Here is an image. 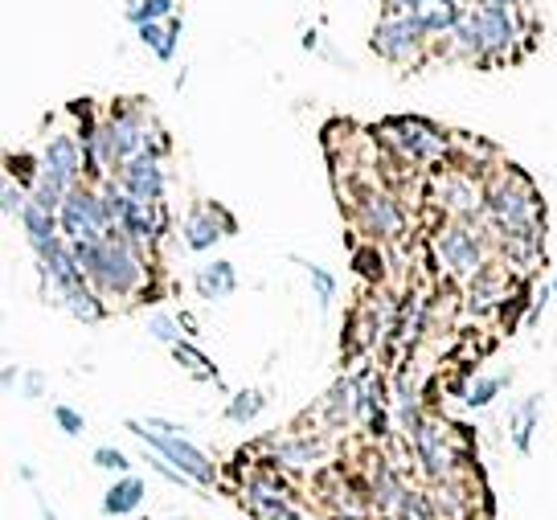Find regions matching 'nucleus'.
I'll list each match as a JSON object with an SVG mask.
<instances>
[{
  "label": "nucleus",
  "mask_w": 557,
  "mask_h": 520,
  "mask_svg": "<svg viewBox=\"0 0 557 520\" xmlns=\"http://www.w3.org/2000/svg\"><path fill=\"white\" fill-rule=\"evenodd\" d=\"M29 206V189L13 181V176H4V189H0V213H4V222H21V213Z\"/></svg>",
  "instance_id": "obj_34"
},
{
  "label": "nucleus",
  "mask_w": 557,
  "mask_h": 520,
  "mask_svg": "<svg viewBox=\"0 0 557 520\" xmlns=\"http://www.w3.org/2000/svg\"><path fill=\"white\" fill-rule=\"evenodd\" d=\"M369 46L377 58L394 62V66H414L431 53V37L418 29V21L410 13H382Z\"/></svg>",
  "instance_id": "obj_10"
},
{
  "label": "nucleus",
  "mask_w": 557,
  "mask_h": 520,
  "mask_svg": "<svg viewBox=\"0 0 557 520\" xmlns=\"http://www.w3.org/2000/svg\"><path fill=\"white\" fill-rule=\"evenodd\" d=\"M406 492H410L406 475H401L389 459H377V468H373V475H369V508H377L382 517L394 520L398 504L406 500Z\"/></svg>",
  "instance_id": "obj_18"
},
{
  "label": "nucleus",
  "mask_w": 557,
  "mask_h": 520,
  "mask_svg": "<svg viewBox=\"0 0 557 520\" xmlns=\"http://www.w3.org/2000/svg\"><path fill=\"white\" fill-rule=\"evenodd\" d=\"M90 463L99 471H111V475H127V471H132V459H127L120 447H99V451L90 455Z\"/></svg>",
  "instance_id": "obj_37"
},
{
  "label": "nucleus",
  "mask_w": 557,
  "mask_h": 520,
  "mask_svg": "<svg viewBox=\"0 0 557 520\" xmlns=\"http://www.w3.org/2000/svg\"><path fill=\"white\" fill-rule=\"evenodd\" d=\"M41 169L53 176H62L66 185H83L87 181V160H83V144L74 132H58V136L46 139V148H41Z\"/></svg>",
  "instance_id": "obj_17"
},
{
  "label": "nucleus",
  "mask_w": 557,
  "mask_h": 520,
  "mask_svg": "<svg viewBox=\"0 0 557 520\" xmlns=\"http://www.w3.org/2000/svg\"><path fill=\"white\" fill-rule=\"evenodd\" d=\"M484 213L492 218V230L505 238V250L533 259L545 238V209L533 189V181L521 169H496L484 181Z\"/></svg>",
  "instance_id": "obj_1"
},
{
  "label": "nucleus",
  "mask_w": 557,
  "mask_h": 520,
  "mask_svg": "<svg viewBox=\"0 0 557 520\" xmlns=\"http://www.w3.org/2000/svg\"><path fill=\"white\" fill-rule=\"evenodd\" d=\"M262 410H267V394H262V389H238V394L226 401V418L230 422H238V426L255 422Z\"/></svg>",
  "instance_id": "obj_30"
},
{
  "label": "nucleus",
  "mask_w": 557,
  "mask_h": 520,
  "mask_svg": "<svg viewBox=\"0 0 557 520\" xmlns=\"http://www.w3.org/2000/svg\"><path fill=\"white\" fill-rule=\"evenodd\" d=\"M234 230H238V226H234V218H230V213H222L218 206H197L189 218L181 222L185 246H189L193 255H209V250L222 243L226 234H234Z\"/></svg>",
  "instance_id": "obj_16"
},
{
  "label": "nucleus",
  "mask_w": 557,
  "mask_h": 520,
  "mask_svg": "<svg viewBox=\"0 0 557 520\" xmlns=\"http://www.w3.org/2000/svg\"><path fill=\"white\" fill-rule=\"evenodd\" d=\"M554 292H557V275H554Z\"/></svg>",
  "instance_id": "obj_47"
},
{
  "label": "nucleus",
  "mask_w": 557,
  "mask_h": 520,
  "mask_svg": "<svg viewBox=\"0 0 557 520\" xmlns=\"http://www.w3.org/2000/svg\"><path fill=\"white\" fill-rule=\"evenodd\" d=\"M267 463L278 468L283 475H308L324 463V447L320 438H308V434H278V438H267Z\"/></svg>",
  "instance_id": "obj_14"
},
{
  "label": "nucleus",
  "mask_w": 557,
  "mask_h": 520,
  "mask_svg": "<svg viewBox=\"0 0 557 520\" xmlns=\"http://www.w3.org/2000/svg\"><path fill=\"white\" fill-rule=\"evenodd\" d=\"M238 487H243V492H238V500H243V508L255 520H278L287 508H296V504H299L292 480H287L278 468H271V463L250 468Z\"/></svg>",
  "instance_id": "obj_9"
},
{
  "label": "nucleus",
  "mask_w": 557,
  "mask_h": 520,
  "mask_svg": "<svg viewBox=\"0 0 557 520\" xmlns=\"http://www.w3.org/2000/svg\"><path fill=\"white\" fill-rule=\"evenodd\" d=\"M173 361L181 364V369H189L197 382H218V385H222V373H218V364L209 361L206 352L193 345L189 336H185L181 345H173Z\"/></svg>",
  "instance_id": "obj_29"
},
{
  "label": "nucleus",
  "mask_w": 557,
  "mask_h": 520,
  "mask_svg": "<svg viewBox=\"0 0 557 520\" xmlns=\"http://www.w3.org/2000/svg\"><path fill=\"white\" fill-rule=\"evenodd\" d=\"M53 422L70 438H78V434L87 431V418H83V410H74V406H53Z\"/></svg>",
  "instance_id": "obj_38"
},
{
  "label": "nucleus",
  "mask_w": 557,
  "mask_h": 520,
  "mask_svg": "<svg viewBox=\"0 0 557 520\" xmlns=\"http://www.w3.org/2000/svg\"><path fill=\"white\" fill-rule=\"evenodd\" d=\"M58 222H62V238L66 243H99V238H107L115 230L111 226V213L103 206V193L90 181H83V185H74L66 193V201L58 209Z\"/></svg>",
  "instance_id": "obj_8"
},
{
  "label": "nucleus",
  "mask_w": 557,
  "mask_h": 520,
  "mask_svg": "<svg viewBox=\"0 0 557 520\" xmlns=\"http://www.w3.org/2000/svg\"><path fill=\"white\" fill-rule=\"evenodd\" d=\"M524 29L529 25L521 21L517 4L484 0V4H471L463 21L455 25V34L435 41V50L463 58V62H508L512 53L521 50Z\"/></svg>",
  "instance_id": "obj_3"
},
{
  "label": "nucleus",
  "mask_w": 557,
  "mask_h": 520,
  "mask_svg": "<svg viewBox=\"0 0 557 520\" xmlns=\"http://www.w3.org/2000/svg\"><path fill=\"white\" fill-rule=\"evenodd\" d=\"M21 394H25L29 401H37L41 394H46V377H41V373H25V389H21Z\"/></svg>",
  "instance_id": "obj_39"
},
{
  "label": "nucleus",
  "mask_w": 557,
  "mask_h": 520,
  "mask_svg": "<svg viewBox=\"0 0 557 520\" xmlns=\"http://www.w3.org/2000/svg\"><path fill=\"white\" fill-rule=\"evenodd\" d=\"M508 299V283L500 267H487L484 275H475L468 283V312L487 315V312H500Z\"/></svg>",
  "instance_id": "obj_22"
},
{
  "label": "nucleus",
  "mask_w": 557,
  "mask_h": 520,
  "mask_svg": "<svg viewBox=\"0 0 557 520\" xmlns=\"http://www.w3.org/2000/svg\"><path fill=\"white\" fill-rule=\"evenodd\" d=\"M431 255H435L438 271H447L459 283H471L475 275L487 271V243L471 222H447V226H438L435 238H431Z\"/></svg>",
  "instance_id": "obj_6"
},
{
  "label": "nucleus",
  "mask_w": 557,
  "mask_h": 520,
  "mask_svg": "<svg viewBox=\"0 0 557 520\" xmlns=\"http://www.w3.org/2000/svg\"><path fill=\"white\" fill-rule=\"evenodd\" d=\"M463 4L459 0H418L414 9H410V17L418 21V29L431 37V41H443V37L455 34V25L463 21Z\"/></svg>",
  "instance_id": "obj_19"
},
{
  "label": "nucleus",
  "mask_w": 557,
  "mask_h": 520,
  "mask_svg": "<svg viewBox=\"0 0 557 520\" xmlns=\"http://www.w3.org/2000/svg\"><path fill=\"white\" fill-rule=\"evenodd\" d=\"M127 431L136 434L139 443H144V447H148L152 455L169 459V463H173V468L181 471L189 484H197V487H213V484H218V475H222V471H218V463H213V455L201 451V447L193 443L189 434L148 431V426H144V422H136V418L127 422Z\"/></svg>",
  "instance_id": "obj_7"
},
{
  "label": "nucleus",
  "mask_w": 557,
  "mask_h": 520,
  "mask_svg": "<svg viewBox=\"0 0 557 520\" xmlns=\"http://www.w3.org/2000/svg\"><path fill=\"white\" fill-rule=\"evenodd\" d=\"M410 451H414V463L422 471L426 484H443V480H459L468 471V447L463 438L455 434V426L447 418H431L418 426L410 438Z\"/></svg>",
  "instance_id": "obj_4"
},
{
  "label": "nucleus",
  "mask_w": 557,
  "mask_h": 520,
  "mask_svg": "<svg viewBox=\"0 0 557 520\" xmlns=\"http://www.w3.org/2000/svg\"><path fill=\"white\" fill-rule=\"evenodd\" d=\"M0 382H4V389H13V385H17V369H13V364H4V373H0Z\"/></svg>",
  "instance_id": "obj_42"
},
{
  "label": "nucleus",
  "mask_w": 557,
  "mask_h": 520,
  "mask_svg": "<svg viewBox=\"0 0 557 520\" xmlns=\"http://www.w3.org/2000/svg\"><path fill=\"white\" fill-rule=\"evenodd\" d=\"M74 259L83 267V275L107 304H132L148 292L152 271H148V250H139L132 238H123L120 230H111L99 243H70Z\"/></svg>",
  "instance_id": "obj_2"
},
{
  "label": "nucleus",
  "mask_w": 557,
  "mask_h": 520,
  "mask_svg": "<svg viewBox=\"0 0 557 520\" xmlns=\"http://www.w3.org/2000/svg\"><path fill=\"white\" fill-rule=\"evenodd\" d=\"M181 34H185V21H181V17L152 21V25H139V29H136V37L144 41V46H148V50L157 53L160 62H173V58H176Z\"/></svg>",
  "instance_id": "obj_24"
},
{
  "label": "nucleus",
  "mask_w": 557,
  "mask_h": 520,
  "mask_svg": "<svg viewBox=\"0 0 557 520\" xmlns=\"http://www.w3.org/2000/svg\"><path fill=\"white\" fill-rule=\"evenodd\" d=\"M394 520H443V517H438L431 492H418V487H410V492H406V500L398 504Z\"/></svg>",
  "instance_id": "obj_32"
},
{
  "label": "nucleus",
  "mask_w": 557,
  "mask_h": 520,
  "mask_svg": "<svg viewBox=\"0 0 557 520\" xmlns=\"http://www.w3.org/2000/svg\"><path fill=\"white\" fill-rule=\"evenodd\" d=\"M21 230H25V243H29V250H41L46 243L62 238V222H58V213L41 209L37 201H29V206H25V213H21Z\"/></svg>",
  "instance_id": "obj_27"
},
{
  "label": "nucleus",
  "mask_w": 557,
  "mask_h": 520,
  "mask_svg": "<svg viewBox=\"0 0 557 520\" xmlns=\"http://www.w3.org/2000/svg\"><path fill=\"white\" fill-rule=\"evenodd\" d=\"M431 500H435L438 517L443 520H475V496L480 487H468V480H443V484H431Z\"/></svg>",
  "instance_id": "obj_20"
},
{
  "label": "nucleus",
  "mask_w": 557,
  "mask_h": 520,
  "mask_svg": "<svg viewBox=\"0 0 557 520\" xmlns=\"http://www.w3.org/2000/svg\"><path fill=\"white\" fill-rule=\"evenodd\" d=\"M127 21L132 25H152V21H169V17H176L173 13V0H127Z\"/></svg>",
  "instance_id": "obj_31"
},
{
  "label": "nucleus",
  "mask_w": 557,
  "mask_h": 520,
  "mask_svg": "<svg viewBox=\"0 0 557 520\" xmlns=\"http://www.w3.org/2000/svg\"><path fill=\"white\" fill-rule=\"evenodd\" d=\"M144 500H148V480H139L136 471H127V475L111 480L99 508H103V517H132V512L144 508Z\"/></svg>",
  "instance_id": "obj_21"
},
{
  "label": "nucleus",
  "mask_w": 557,
  "mask_h": 520,
  "mask_svg": "<svg viewBox=\"0 0 557 520\" xmlns=\"http://www.w3.org/2000/svg\"><path fill=\"white\" fill-rule=\"evenodd\" d=\"M324 418H329V426H345L348 418H357V382L352 377H341L324 394Z\"/></svg>",
  "instance_id": "obj_28"
},
{
  "label": "nucleus",
  "mask_w": 557,
  "mask_h": 520,
  "mask_svg": "<svg viewBox=\"0 0 557 520\" xmlns=\"http://www.w3.org/2000/svg\"><path fill=\"white\" fill-rule=\"evenodd\" d=\"M164 520H189V517H164Z\"/></svg>",
  "instance_id": "obj_46"
},
{
  "label": "nucleus",
  "mask_w": 557,
  "mask_h": 520,
  "mask_svg": "<svg viewBox=\"0 0 557 520\" xmlns=\"http://www.w3.org/2000/svg\"><path fill=\"white\" fill-rule=\"evenodd\" d=\"M62 308H66L78 324H103L107 320V312H111V304H107L103 295L95 292L90 283H83V287H74V292H66L62 299H58Z\"/></svg>",
  "instance_id": "obj_26"
},
{
  "label": "nucleus",
  "mask_w": 557,
  "mask_h": 520,
  "mask_svg": "<svg viewBox=\"0 0 557 520\" xmlns=\"http://www.w3.org/2000/svg\"><path fill=\"white\" fill-rule=\"evenodd\" d=\"M352 218L373 243H394L406 234V213H401L398 197L382 185H357L352 189Z\"/></svg>",
  "instance_id": "obj_11"
},
{
  "label": "nucleus",
  "mask_w": 557,
  "mask_h": 520,
  "mask_svg": "<svg viewBox=\"0 0 557 520\" xmlns=\"http://www.w3.org/2000/svg\"><path fill=\"white\" fill-rule=\"evenodd\" d=\"M431 193H435V206L451 222H475L484 213V181L471 176L468 169H459V164H447L443 173H435Z\"/></svg>",
  "instance_id": "obj_12"
},
{
  "label": "nucleus",
  "mask_w": 557,
  "mask_h": 520,
  "mask_svg": "<svg viewBox=\"0 0 557 520\" xmlns=\"http://www.w3.org/2000/svg\"><path fill=\"white\" fill-rule=\"evenodd\" d=\"M541 422V398H524L512 414H508V443H512V451L517 455H529L533 451V431H537Z\"/></svg>",
  "instance_id": "obj_25"
},
{
  "label": "nucleus",
  "mask_w": 557,
  "mask_h": 520,
  "mask_svg": "<svg viewBox=\"0 0 557 520\" xmlns=\"http://www.w3.org/2000/svg\"><path fill=\"white\" fill-rule=\"evenodd\" d=\"M41 517H46V520H58V512H53L50 504H41Z\"/></svg>",
  "instance_id": "obj_44"
},
{
  "label": "nucleus",
  "mask_w": 557,
  "mask_h": 520,
  "mask_svg": "<svg viewBox=\"0 0 557 520\" xmlns=\"http://www.w3.org/2000/svg\"><path fill=\"white\" fill-rule=\"evenodd\" d=\"M377 139H382L398 160L418 164V169H438V164L447 169V160H451L447 132L435 127L431 120H410V115L385 120L382 127H377Z\"/></svg>",
  "instance_id": "obj_5"
},
{
  "label": "nucleus",
  "mask_w": 557,
  "mask_h": 520,
  "mask_svg": "<svg viewBox=\"0 0 557 520\" xmlns=\"http://www.w3.org/2000/svg\"><path fill=\"white\" fill-rule=\"evenodd\" d=\"M508 385V373H496V377H475V382L468 385V394H463V401H468L471 410H484V406H492V401L500 398V389Z\"/></svg>",
  "instance_id": "obj_33"
},
{
  "label": "nucleus",
  "mask_w": 557,
  "mask_h": 520,
  "mask_svg": "<svg viewBox=\"0 0 557 520\" xmlns=\"http://www.w3.org/2000/svg\"><path fill=\"white\" fill-rule=\"evenodd\" d=\"M148 336L173 348L185 341V329H181V320H173V315H152V320H148Z\"/></svg>",
  "instance_id": "obj_36"
},
{
  "label": "nucleus",
  "mask_w": 557,
  "mask_h": 520,
  "mask_svg": "<svg viewBox=\"0 0 557 520\" xmlns=\"http://www.w3.org/2000/svg\"><path fill=\"white\" fill-rule=\"evenodd\" d=\"M193 287H197V295L206 304H222V299H230V295L238 292V271H234L230 259H213L193 275Z\"/></svg>",
  "instance_id": "obj_23"
},
{
  "label": "nucleus",
  "mask_w": 557,
  "mask_h": 520,
  "mask_svg": "<svg viewBox=\"0 0 557 520\" xmlns=\"http://www.w3.org/2000/svg\"><path fill=\"white\" fill-rule=\"evenodd\" d=\"M296 262L308 271V278H312V292H315V299H320V308H332V299H336V275L308 259H296Z\"/></svg>",
  "instance_id": "obj_35"
},
{
  "label": "nucleus",
  "mask_w": 557,
  "mask_h": 520,
  "mask_svg": "<svg viewBox=\"0 0 557 520\" xmlns=\"http://www.w3.org/2000/svg\"><path fill=\"white\" fill-rule=\"evenodd\" d=\"M176 320H181V329H185V336H189V341H193V336H197V320H193L189 312H181V315H176Z\"/></svg>",
  "instance_id": "obj_41"
},
{
  "label": "nucleus",
  "mask_w": 557,
  "mask_h": 520,
  "mask_svg": "<svg viewBox=\"0 0 557 520\" xmlns=\"http://www.w3.org/2000/svg\"><path fill=\"white\" fill-rule=\"evenodd\" d=\"M144 426L160 434H185V426H181V422H169V418H144Z\"/></svg>",
  "instance_id": "obj_40"
},
{
  "label": "nucleus",
  "mask_w": 557,
  "mask_h": 520,
  "mask_svg": "<svg viewBox=\"0 0 557 520\" xmlns=\"http://www.w3.org/2000/svg\"><path fill=\"white\" fill-rule=\"evenodd\" d=\"M278 520H312V517H308V512H304V508L296 504V508H287V512H283Z\"/></svg>",
  "instance_id": "obj_43"
},
{
  "label": "nucleus",
  "mask_w": 557,
  "mask_h": 520,
  "mask_svg": "<svg viewBox=\"0 0 557 520\" xmlns=\"http://www.w3.org/2000/svg\"><path fill=\"white\" fill-rule=\"evenodd\" d=\"M115 181H120V189L132 197V201H144V206H160L164 201V164L157 157H148V152H139V157L123 160L120 169H115Z\"/></svg>",
  "instance_id": "obj_13"
},
{
  "label": "nucleus",
  "mask_w": 557,
  "mask_h": 520,
  "mask_svg": "<svg viewBox=\"0 0 557 520\" xmlns=\"http://www.w3.org/2000/svg\"><path fill=\"white\" fill-rule=\"evenodd\" d=\"M34 255H37L41 275H46V287H53V295H58V299L87 283L83 267H78V259H74V246H70L66 238H53V243H46L41 250H34Z\"/></svg>",
  "instance_id": "obj_15"
},
{
  "label": "nucleus",
  "mask_w": 557,
  "mask_h": 520,
  "mask_svg": "<svg viewBox=\"0 0 557 520\" xmlns=\"http://www.w3.org/2000/svg\"><path fill=\"white\" fill-rule=\"evenodd\" d=\"M459 4H463V9H471V4H484V0H459Z\"/></svg>",
  "instance_id": "obj_45"
}]
</instances>
